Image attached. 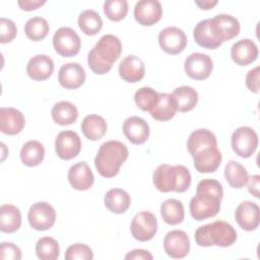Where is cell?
<instances>
[{"label": "cell", "instance_id": "6da1fadb", "mask_svg": "<svg viewBox=\"0 0 260 260\" xmlns=\"http://www.w3.org/2000/svg\"><path fill=\"white\" fill-rule=\"evenodd\" d=\"M223 196L221 184L214 179L201 180L196 188V195L191 198L189 209L195 220H204L215 216L220 210Z\"/></svg>", "mask_w": 260, "mask_h": 260}, {"label": "cell", "instance_id": "7a4b0ae2", "mask_svg": "<svg viewBox=\"0 0 260 260\" xmlns=\"http://www.w3.org/2000/svg\"><path fill=\"white\" fill-rule=\"evenodd\" d=\"M155 188L162 192H185L191 184V174L189 170L182 166H171L168 164L159 165L152 176Z\"/></svg>", "mask_w": 260, "mask_h": 260}, {"label": "cell", "instance_id": "3957f363", "mask_svg": "<svg viewBox=\"0 0 260 260\" xmlns=\"http://www.w3.org/2000/svg\"><path fill=\"white\" fill-rule=\"evenodd\" d=\"M128 157V149L118 140L104 142L95 155L94 166L99 174L105 178L115 177Z\"/></svg>", "mask_w": 260, "mask_h": 260}, {"label": "cell", "instance_id": "277c9868", "mask_svg": "<svg viewBox=\"0 0 260 260\" xmlns=\"http://www.w3.org/2000/svg\"><path fill=\"white\" fill-rule=\"evenodd\" d=\"M196 244L200 247H230L237 240V232L232 224L222 220L199 226L194 235Z\"/></svg>", "mask_w": 260, "mask_h": 260}, {"label": "cell", "instance_id": "5b68a950", "mask_svg": "<svg viewBox=\"0 0 260 260\" xmlns=\"http://www.w3.org/2000/svg\"><path fill=\"white\" fill-rule=\"evenodd\" d=\"M233 150L241 157H250L258 146V135L254 129L247 126L237 128L231 137Z\"/></svg>", "mask_w": 260, "mask_h": 260}, {"label": "cell", "instance_id": "8992f818", "mask_svg": "<svg viewBox=\"0 0 260 260\" xmlns=\"http://www.w3.org/2000/svg\"><path fill=\"white\" fill-rule=\"evenodd\" d=\"M53 46L60 56L72 57L78 54L81 41L74 29L68 26H62L53 36Z\"/></svg>", "mask_w": 260, "mask_h": 260}, {"label": "cell", "instance_id": "52a82bcc", "mask_svg": "<svg viewBox=\"0 0 260 260\" xmlns=\"http://www.w3.org/2000/svg\"><path fill=\"white\" fill-rule=\"evenodd\" d=\"M134 239L140 242L151 240L157 231V219L149 211H140L132 219L130 225Z\"/></svg>", "mask_w": 260, "mask_h": 260}, {"label": "cell", "instance_id": "ba28073f", "mask_svg": "<svg viewBox=\"0 0 260 260\" xmlns=\"http://www.w3.org/2000/svg\"><path fill=\"white\" fill-rule=\"evenodd\" d=\"M29 225L37 231H46L53 226L56 220V211L47 202L41 201L32 204L28 210Z\"/></svg>", "mask_w": 260, "mask_h": 260}, {"label": "cell", "instance_id": "9c48e42d", "mask_svg": "<svg viewBox=\"0 0 260 260\" xmlns=\"http://www.w3.org/2000/svg\"><path fill=\"white\" fill-rule=\"evenodd\" d=\"M186 74L195 80H203L209 77L213 69L212 59L203 53H192L184 63Z\"/></svg>", "mask_w": 260, "mask_h": 260}, {"label": "cell", "instance_id": "30bf717a", "mask_svg": "<svg viewBox=\"0 0 260 260\" xmlns=\"http://www.w3.org/2000/svg\"><path fill=\"white\" fill-rule=\"evenodd\" d=\"M81 149V140L78 134L71 130L61 131L55 140L57 155L65 160L76 157Z\"/></svg>", "mask_w": 260, "mask_h": 260}, {"label": "cell", "instance_id": "8fae6325", "mask_svg": "<svg viewBox=\"0 0 260 260\" xmlns=\"http://www.w3.org/2000/svg\"><path fill=\"white\" fill-rule=\"evenodd\" d=\"M210 27L214 36L221 42L234 39L240 32L239 20L230 14H217L210 18Z\"/></svg>", "mask_w": 260, "mask_h": 260}, {"label": "cell", "instance_id": "7c38bea8", "mask_svg": "<svg viewBox=\"0 0 260 260\" xmlns=\"http://www.w3.org/2000/svg\"><path fill=\"white\" fill-rule=\"evenodd\" d=\"M158 43L162 51L171 55H177L185 49L187 45V37L181 28L168 26L160 30L158 35Z\"/></svg>", "mask_w": 260, "mask_h": 260}, {"label": "cell", "instance_id": "4fadbf2b", "mask_svg": "<svg viewBox=\"0 0 260 260\" xmlns=\"http://www.w3.org/2000/svg\"><path fill=\"white\" fill-rule=\"evenodd\" d=\"M92 50L103 62L113 66L122 53V44L116 36L109 34L103 36Z\"/></svg>", "mask_w": 260, "mask_h": 260}, {"label": "cell", "instance_id": "5bb4252c", "mask_svg": "<svg viewBox=\"0 0 260 260\" xmlns=\"http://www.w3.org/2000/svg\"><path fill=\"white\" fill-rule=\"evenodd\" d=\"M164 249L171 258H184L190 251V241L187 234L180 230L169 232L164 240Z\"/></svg>", "mask_w": 260, "mask_h": 260}, {"label": "cell", "instance_id": "9a60e30c", "mask_svg": "<svg viewBox=\"0 0 260 260\" xmlns=\"http://www.w3.org/2000/svg\"><path fill=\"white\" fill-rule=\"evenodd\" d=\"M161 15L162 8L157 0H140L135 4L134 17L141 25L150 26L156 23Z\"/></svg>", "mask_w": 260, "mask_h": 260}, {"label": "cell", "instance_id": "2e32d148", "mask_svg": "<svg viewBox=\"0 0 260 260\" xmlns=\"http://www.w3.org/2000/svg\"><path fill=\"white\" fill-rule=\"evenodd\" d=\"M58 81L66 89H76L84 83L85 71L76 62L63 64L58 72Z\"/></svg>", "mask_w": 260, "mask_h": 260}, {"label": "cell", "instance_id": "e0dca14e", "mask_svg": "<svg viewBox=\"0 0 260 260\" xmlns=\"http://www.w3.org/2000/svg\"><path fill=\"white\" fill-rule=\"evenodd\" d=\"M235 218L244 231H254L258 228L260 221L259 206L255 202L249 200L243 201L236 208Z\"/></svg>", "mask_w": 260, "mask_h": 260}, {"label": "cell", "instance_id": "ac0fdd59", "mask_svg": "<svg viewBox=\"0 0 260 260\" xmlns=\"http://www.w3.org/2000/svg\"><path fill=\"white\" fill-rule=\"evenodd\" d=\"M149 131L147 122L140 117H129L123 123V133L133 144H143L149 137Z\"/></svg>", "mask_w": 260, "mask_h": 260}, {"label": "cell", "instance_id": "d6986e66", "mask_svg": "<svg viewBox=\"0 0 260 260\" xmlns=\"http://www.w3.org/2000/svg\"><path fill=\"white\" fill-rule=\"evenodd\" d=\"M25 125L23 114L14 108L2 107L0 110V130L7 135L18 134Z\"/></svg>", "mask_w": 260, "mask_h": 260}, {"label": "cell", "instance_id": "ffe728a7", "mask_svg": "<svg viewBox=\"0 0 260 260\" xmlns=\"http://www.w3.org/2000/svg\"><path fill=\"white\" fill-rule=\"evenodd\" d=\"M193 157L194 168L199 173H213L221 162V153L217 146H211L202 149Z\"/></svg>", "mask_w": 260, "mask_h": 260}, {"label": "cell", "instance_id": "44dd1931", "mask_svg": "<svg viewBox=\"0 0 260 260\" xmlns=\"http://www.w3.org/2000/svg\"><path fill=\"white\" fill-rule=\"evenodd\" d=\"M231 57L240 66L253 63L258 57V48L250 39H243L236 42L231 49Z\"/></svg>", "mask_w": 260, "mask_h": 260}, {"label": "cell", "instance_id": "7402d4cb", "mask_svg": "<svg viewBox=\"0 0 260 260\" xmlns=\"http://www.w3.org/2000/svg\"><path fill=\"white\" fill-rule=\"evenodd\" d=\"M68 181L72 188L84 191L88 190L93 182V174L85 161H80L73 165L68 171Z\"/></svg>", "mask_w": 260, "mask_h": 260}, {"label": "cell", "instance_id": "603a6c76", "mask_svg": "<svg viewBox=\"0 0 260 260\" xmlns=\"http://www.w3.org/2000/svg\"><path fill=\"white\" fill-rule=\"evenodd\" d=\"M54 71L53 60L44 54H38L29 59L26 65L27 75L37 81L48 79Z\"/></svg>", "mask_w": 260, "mask_h": 260}, {"label": "cell", "instance_id": "cb8c5ba5", "mask_svg": "<svg viewBox=\"0 0 260 260\" xmlns=\"http://www.w3.org/2000/svg\"><path fill=\"white\" fill-rule=\"evenodd\" d=\"M145 72V66L143 61L134 55L126 56L119 64V75L127 82L140 81Z\"/></svg>", "mask_w": 260, "mask_h": 260}, {"label": "cell", "instance_id": "d4e9b609", "mask_svg": "<svg viewBox=\"0 0 260 260\" xmlns=\"http://www.w3.org/2000/svg\"><path fill=\"white\" fill-rule=\"evenodd\" d=\"M211 146H217V140L215 135L207 129H197L193 131L187 140V148L192 156L202 149Z\"/></svg>", "mask_w": 260, "mask_h": 260}, {"label": "cell", "instance_id": "484cf974", "mask_svg": "<svg viewBox=\"0 0 260 260\" xmlns=\"http://www.w3.org/2000/svg\"><path fill=\"white\" fill-rule=\"evenodd\" d=\"M193 37L197 45L205 49H216L222 45V43L214 36L210 27V18L199 21L194 29Z\"/></svg>", "mask_w": 260, "mask_h": 260}, {"label": "cell", "instance_id": "4316f807", "mask_svg": "<svg viewBox=\"0 0 260 260\" xmlns=\"http://www.w3.org/2000/svg\"><path fill=\"white\" fill-rule=\"evenodd\" d=\"M106 207L113 213L121 214L126 212L131 204L130 195L123 189L113 188L110 189L104 198Z\"/></svg>", "mask_w": 260, "mask_h": 260}, {"label": "cell", "instance_id": "83f0119b", "mask_svg": "<svg viewBox=\"0 0 260 260\" xmlns=\"http://www.w3.org/2000/svg\"><path fill=\"white\" fill-rule=\"evenodd\" d=\"M177 112L176 102L172 94L161 92L158 93V100L155 107L150 111V115L154 120L168 121L171 120Z\"/></svg>", "mask_w": 260, "mask_h": 260}, {"label": "cell", "instance_id": "f1b7e54d", "mask_svg": "<svg viewBox=\"0 0 260 260\" xmlns=\"http://www.w3.org/2000/svg\"><path fill=\"white\" fill-rule=\"evenodd\" d=\"M21 224V213L12 204H3L0 207V230L4 233H14Z\"/></svg>", "mask_w": 260, "mask_h": 260}, {"label": "cell", "instance_id": "f546056e", "mask_svg": "<svg viewBox=\"0 0 260 260\" xmlns=\"http://www.w3.org/2000/svg\"><path fill=\"white\" fill-rule=\"evenodd\" d=\"M81 130L83 135L89 140H99L107 132V123L102 116L87 115L81 123Z\"/></svg>", "mask_w": 260, "mask_h": 260}, {"label": "cell", "instance_id": "4dcf8cb0", "mask_svg": "<svg viewBox=\"0 0 260 260\" xmlns=\"http://www.w3.org/2000/svg\"><path fill=\"white\" fill-rule=\"evenodd\" d=\"M172 95L176 102L177 111L182 113L193 110L198 102V92L188 85L177 87Z\"/></svg>", "mask_w": 260, "mask_h": 260}, {"label": "cell", "instance_id": "1f68e13d", "mask_svg": "<svg viewBox=\"0 0 260 260\" xmlns=\"http://www.w3.org/2000/svg\"><path fill=\"white\" fill-rule=\"evenodd\" d=\"M53 120L59 125L73 124L78 118L77 108L70 102L62 101L54 105L51 111Z\"/></svg>", "mask_w": 260, "mask_h": 260}, {"label": "cell", "instance_id": "d6a6232c", "mask_svg": "<svg viewBox=\"0 0 260 260\" xmlns=\"http://www.w3.org/2000/svg\"><path fill=\"white\" fill-rule=\"evenodd\" d=\"M45 156V148L38 140H29L23 144L20 150L21 162L27 167L39 166Z\"/></svg>", "mask_w": 260, "mask_h": 260}, {"label": "cell", "instance_id": "836d02e7", "mask_svg": "<svg viewBox=\"0 0 260 260\" xmlns=\"http://www.w3.org/2000/svg\"><path fill=\"white\" fill-rule=\"evenodd\" d=\"M160 214L166 223L179 224L185 217L183 203L177 199H168L160 204Z\"/></svg>", "mask_w": 260, "mask_h": 260}, {"label": "cell", "instance_id": "e575fe53", "mask_svg": "<svg viewBox=\"0 0 260 260\" xmlns=\"http://www.w3.org/2000/svg\"><path fill=\"white\" fill-rule=\"evenodd\" d=\"M224 178L231 187L241 189L248 181L247 170L238 161L230 160L224 168Z\"/></svg>", "mask_w": 260, "mask_h": 260}, {"label": "cell", "instance_id": "d590c367", "mask_svg": "<svg viewBox=\"0 0 260 260\" xmlns=\"http://www.w3.org/2000/svg\"><path fill=\"white\" fill-rule=\"evenodd\" d=\"M78 26L85 35L94 36L102 29L103 20L95 10L85 9L78 16Z\"/></svg>", "mask_w": 260, "mask_h": 260}, {"label": "cell", "instance_id": "8d00e7d4", "mask_svg": "<svg viewBox=\"0 0 260 260\" xmlns=\"http://www.w3.org/2000/svg\"><path fill=\"white\" fill-rule=\"evenodd\" d=\"M50 30L48 21L41 17L35 16L29 18L24 25V32L26 37L32 41H42L44 40Z\"/></svg>", "mask_w": 260, "mask_h": 260}, {"label": "cell", "instance_id": "74e56055", "mask_svg": "<svg viewBox=\"0 0 260 260\" xmlns=\"http://www.w3.org/2000/svg\"><path fill=\"white\" fill-rule=\"evenodd\" d=\"M36 253L41 260H56L60 254L59 244L51 237H43L36 244Z\"/></svg>", "mask_w": 260, "mask_h": 260}, {"label": "cell", "instance_id": "f35d334b", "mask_svg": "<svg viewBox=\"0 0 260 260\" xmlns=\"http://www.w3.org/2000/svg\"><path fill=\"white\" fill-rule=\"evenodd\" d=\"M158 100V92L148 86L139 88L134 95V101L139 109L150 112L156 105Z\"/></svg>", "mask_w": 260, "mask_h": 260}, {"label": "cell", "instance_id": "ab89813d", "mask_svg": "<svg viewBox=\"0 0 260 260\" xmlns=\"http://www.w3.org/2000/svg\"><path fill=\"white\" fill-rule=\"evenodd\" d=\"M104 12L110 20L120 21L127 15L128 2L126 0H106Z\"/></svg>", "mask_w": 260, "mask_h": 260}, {"label": "cell", "instance_id": "60d3db41", "mask_svg": "<svg viewBox=\"0 0 260 260\" xmlns=\"http://www.w3.org/2000/svg\"><path fill=\"white\" fill-rule=\"evenodd\" d=\"M93 258V254L91 249L80 243L73 244L69 246L65 252L66 260H91Z\"/></svg>", "mask_w": 260, "mask_h": 260}, {"label": "cell", "instance_id": "b9f144b4", "mask_svg": "<svg viewBox=\"0 0 260 260\" xmlns=\"http://www.w3.org/2000/svg\"><path fill=\"white\" fill-rule=\"evenodd\" d=\"M17 34V27L15 23L5 17L0 18V42L6 44L11 42Z\"/></svg>", "mask_w": 260, "mask_h": 260}, {"label": "cell", "instance_id": "7bdbcfd3", "mask_svg": "<svg viewBox=\"0 0 260 260\" xmlns=\"http://www.w3.org/2000/svg\"><path fill=\"white\" fill-rule=\"evenodd\" d=\"M87 63L89 68L91 69V71L95 74H106L107 72H109L112 69V65L106 64L105 62H103L98 56L96 54L93 52V50L91 49L87 55Z\"/></svg>", "mask_w": 260, "mask_h": 260}, {"label": "cell", "instance_id": "ee69618b", "mask_svg": "<svg viewBox=\"0 0 260 260\" xmlns=\"http://www.w3.org/2000/svg\"><path fill=\"white\" fill-rule=\"evenodd\" d=\"M0 257L2 260H19L21 259L20 249L10 242L0 244Z\"/></svg>", "mask_w": 260, "mask_h": 260}, {"label": "cell", "instance_id": "f6af8a7d", "mask_svg": "<svg viewBox=\"0 0 260 260\" xmlns=\"http://www.w3.org/2000/svg\"><path fill=\"white\" fill-rule=\"evenodd\" d=\"M259 66H256L255 68L251 69L246 76V85L249 88L250 91L254 93H258L260 89L259 85Z\"/></svg>", "mask_w": 260, "mask_h": 260}, {"label": "cell", "instance_id": "bcb514c9", "mask_svg": "<svg viewBox=\"0 0 260 260\" xmlns=\"http://www.w3.org/2000/svg\"><path fill=\"white\" fill-rule=\"evenodd\" d=\"M125 259L127 260H152L153 256L146 250L143 249H135L130 251L126 256Z\"/></svg>", "mask_w": 260, "mask_h": 260}, {"label": "cell", "instance_id": "7dc6e473", "mask_svg": "<svg viewBox=\"0 0 260 260\" xmlns=\"http://www.w3.org/2000/svg\"><path fill=\"white\" fill-rule=\"evenodd\" d=\"M248 191L254 195L256 198H259V186H260V176L259 175H253L248 178L247 181Z\"/></svg>", "mask_w": 260, "mask_h": 260}, {"label": "cell", "instance_id": "c3c4849f", "mask_svg": "<svg viewBox=\"0 0 260 260\" xmlns=\"http://www.w3.org/2000/svg\"><path fill=\"white\" fill-rule=\"evenodd\" d=\"M18 6L25 11H31L35 10L37 8H39L40 6L44 5L46 3L45 0H19L18 2Z\"/></svg>", "mask_w": 260, "mask_h": 260}, {"label": "cell", "instance_id": "681fc988", "mask_svg": "<svg viewBox=\"0 0 260 260\" xmlns=\"http://www.w3.org/2000/svg\"><path fill=\"white\" fill-rule=\"evenodd\" d=\"M195 4L198 5L201 9L207 10V9H211L213 6H215L217 4L216 0L210 1V0H203V1H195Z\"/></svg>", "mask_w": 260, "mask_h": 260}]
</instances>
